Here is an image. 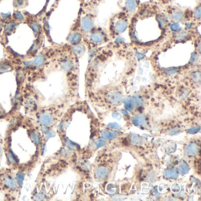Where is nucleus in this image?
Returning <instances> with one entry per match:
<instances>
[{"mask_svg":"<svg viewBox=\"0 0 201 201\" xmlns=\"http://www.w3.org/2000/svg\"><path fill=\"white\" fill-rule=\"evenodd\" d=\"M192 42L195 47L194 51L201 55V36L199 33L194 38V39L192 40Z\"/></svg>","mask_w":201,"mask_h":201,"instance_id":"393cba45","label":"nucleus"},{"mask_svg":"<svg viewBox=\"0 0 201 201\" xmlns=\"http://www.w3.org/2000/svg\"><path fill=\"white\" fill-rule=\"evenodd\" d=\"M36 40L34 42L33 44L32 45L31 48L27 53L26 58H33L38 53V52L41 48L42 41H43V33L40 34L37 37ZM25 58V59H26Z\"/></svg>","mask_w":201,"mask_h":201,"instance_id":"dca6fc26","label":"nucleus"},{"mask_svg":"<svg viewBox=\"0 0 201 201\" xmlns=\"http://www.w3.org/2000/svg\"><path fill=\"white\" fill-rule=\"evenodd\" d=\"M117 133L116 132H108L107 130H103L102 132V136L103 138L106 139H110L112 138H113L114 137Z\"/></svg>","mask_w":201,"mask_h":201,"instance_id":"473e14b6","label":"nucleus"},{"mask_svg":"<svg viewBox=\"0 0 201 201\" xmlns=\"http://www.w3.org/2000/svg\"><path fill=\"white\" fill-rule=\"evenodd\" d=\"M15 128V125L13 126V124H11L8 127L6 131L5 134V138L4 140L3 149L5 153V156L7 158V167L11 168L12 170L15 172L18 165L20 164V161L18 157L13 152L11 148V140H12V133L13 129Z\"/></svg>","mask_w":201,"mask_h":201,"instance_id":"6e6552de","label":"nucleus"},{"mask_svg":"<svg viewBox=\"0 0 201 201\" xmlns=\"http://www.w3.org/2000/svg\"><path fill=\"white\" fill-rule=\"evenodd\" d=\"M198 151V147L196 144L193 143L189 144L187 148V152L188 154L192 156L196 155Z\"/></svg>","mask_w":201,"mask_h":201,"instance_id":"c85d7f7f","label":"nucleus"},{"mask_svg":"<svg viewBox=\"0 0 201 201\" xmlns=\"http://www.w3.org/2000/svg\"><path fill=\"white\" fill-rule=\"evenodd\" d=\"M133 123L135 126H138L139 125H142L146 123L145 118L144 116L142 115H139L135 118H133L132 119Z\"/></svg>","mask_w":201,"mask_h":201,"instance_id":"c756f323","label":"nucleus"},{"mask_svg":"<svg viewBox=\"0 0 201 201\" xmlns=\"http://www.w3.org/2000/svg\"><path fill=\"white\" fill-rule=\"evenodd\" d=\"M40 156L41 155L39 153L35 152V154L31 158L30 160H28L26 163H20L17 170L14 172L16 181L21 188H22L23 182L26 175H27L33 168H34L40 159Z\"/></svg>","mask_w":201,"mask_h":201,"instance_id":"9d476101","label":"nucleus"},{"mask_svg":"<svg viewBox=\"0 0 201 201\" xmlns=\"http://www.w3.org/2000/svg\"><path fill=\"white\" fill-rule=\"evenodd\" d=\"M191 78L192 81L195 83H199L201 82V72L200 70H196L192 73Z\"/></svg>","mask_w":201,"mask_h":201,"instance_id":"7c9ffc66","label":"nucleus"},{"mask_svg":"<svg viewBox=\"0 0 201 201\" xmlns=\"http://www.w3.org/2000/svg\"><path fill=\"white\" fill-rule=\"evenodd\" d=\"M180 188H180V186H179V185L178 183H175L174 185L172 186V188H171L172 191L173 192H174V193H176L179 192V191H180Z\"/></svg>","mask_w":201,"mask_h":201,"instance_id":"e433bc0d","label":"nucleus"},{"mask_svg":"<svg viewBox=\"0 0 201 201\" xmlns=\"http://www.w3.org/2000/svg\"><path fill=\"white\" fill-rule=\"evenodd\" d=\"M124 96L121 92L117 90H110L105 95V100L113 106H119L124 101Z\"/></svg>","mask_w":201,"mask_h":201,"instance_id":"2eb2a0df","label":"nucleus"},{"mask_svg":"<svg viewBox=\"0 0 201 201\" xmlns=\"http://www.w3.org/2000/svg\"><path fill=\"white\" fill-rule=\"evenodd\" d=\"M131 100L133 106H135L136 107H141L144 104V98L140 94L134 95L131 98Z\"/></svg>","mask_w":201,"mask_h":201,"instance_id":"4be33fe9","label":"nucleus"},{"mask_svg":"<svg viewBox=\"0 0 201 201\" xmlns=\"http://www.w3.org/2000/svg\"><path fill=\"white\" fill-rule=\"evenodd\" d=\"M19 24L20 23H18V22L14 20L11 17L10 20L8 21L6 23L5 28H4V34H3L4 36H5V37L10 36L11 34H12L14 32V31L16 30L17 26H18Z\"/></svg>","mask_w":201,"mask_h":201,"instance_id":"6ab92c4d","label":"nucleus"},{"mask_svg":"<svg viewBox=\"0 0 201 201\" xmlns=\"http://www.w3.org/2000/svg\"><path fill=\"white\" fill-rule=\"evenodd\" d=\"M102 0H82L80 3V10L83 11H94L102 3Z\"/></svg>","mask_w":201,"mask_h":201,"instance_id":"f3484780","label":"nucleus"},{"mask_svg":"<svg viewBox=\"0 0 201 201\" xmlns=\"http://www.w3.org/2000/svg\"><path fill=\"white\" fill-rule=\"evenodd\" d=\"M199 130H200V128H193L189 129L188 130V132L189 133L193 134V133H196L197 132H198Z\"/></svg>","mask_w":201,"mask_h":201,"instance_id":"ea45409f","label":"nucleus"},{"mask_svg":"<svg viewBox=\"0 0 201 201\" xmlns=\"http://www.w3.org/2000/svg\"><path fill=\"white\" fill-rule=\"evenodd\" d=\"M28 5V0H14V7L18 10Z\"/></svg>","mask_w":201,"mask_h":201,"instance_id":"bb28decb","label":"nucleus"},{"mask_svg":"<svg viewBox=\"0 0 201 201\" xmlns=\"http://www.w3.org/2000/svg\"><path fill=\"white\" fill-rule=\"evenodd\" d=\"M11 17L14 20L18 22L20 24L23 23H24L25 20H26V17H25L24 14L21 13L20 11H19L18 10L14 11Z\"/></svg>","mask_w":201,"mask_h":201,"instance_id":"5701e85b","label":"nucleus"},{"mask_svg":"<svg viewBox=\"0 0 201 201\" xmlns=\"http://www.w3.org/2000/svg\"><path fill=\"white\" fill-rule=\"evenodd\" d=\"M139 4V0H121V3H119L121 11L126 13L131 18L136 12Z\"/></svg>","mask_w":201,"mask_h":201,"instance_id":"ddd939ff","label":"nucleus"},{"mask_svg":"<svg viewBox=\"0 0 201 201\" xmlns=\"http://www.w3.org/2000/svg\"><path fill=\"white\" fill-rule=\"evenodd\" d=\"M131 141L132 143H135V144H137V143H140L142 140V139L139 137V136H132V138H131Z\"/></svg>","mask_w":201,"mask_h":201,"instance_id":"f704fd0d","label":"nucleus"},{"mask_svg":"<svg viewBox=\"0 0 201 201\" xmlns=\"http://www.w3.org/2000/svg\"><path fill=\"white\" fill-rule=\"evenodd\" d=\"M160 10L171 22L181 23L184 25L188 23H193V10L191 8L183 9L175 5H167L163 10Z\"/></svg>","mask_w":201,"mask_h":201,"instance_id":"0eeeda50","label":"nucleus"},{"mask_svg":"<svg viewBox=\"0 0 201 201\" xmlns=\"http://www.w3.org/2000/svg\"><path fill=\"white\" fill-rule=\"evenodd\" d=\"M69 154L70 150L63 147L56 153L48 158L41 166L37 182L40 183L47 178L55 177L60 175L66 167L67 163L65 159L68 157Z\"/></svg>","mask_w":201,"mask_h":201,"instance_id":"f03ea898","label":"nucleus"},{"mask_svg":"<svg viewBox=\"0 0 201 201\" xmlns=\"http://www.w3.org/2000/svg\"><path fill=\"white\" fill-rule=\"evenodd\" d=\"M0 120H5L7 121H10L13 120V117L11 114L8 112L7 113L5 110L0 104Z\"/></svg>","mask_w":201,"mask_h":201,"instance_id":"a878e982","label":"nucleus"},{"mask_svg":"<svg viewBox=\"0 0 201 201\" xmlns=\"http://www.w3.org/2000/svg\"><path fill=\"white\" fill-rule=\"evenodd\" d=\"M199 34L196 29H183L180 31L172 32L168 36L169 40L163 44L162 50L168 49L172 46L183 43L188 41H192Z\"/></svg>","mask_w":201,"mask_h":201,"instance_id":"1a4fd4ad","label":"nucleus"},{"mask_svg":"<svg viewBox=\"0 0 201 201\" xmlns=\"http://www.w3.org/2000/svg\"><path fill=\"white\" fill-rule=\"evenodd\" d=\"M78 1H80V3H82V0H78Z\"/></svg>","mask_w":201,"mask_h":201,"instance_id":"c03bdc74","label":"nucleus"},{"mask_svg":"<svg viewBox=\"0 0 201 201\" xmlns=\"http://www.w3.org/2000/svg\"><path fill=\"white\" fill-rule=\"evenodd\" d=\"M21 189L16 181L14 170L8 167L0 168V193L4 195L5 200H17Z\"/></svg>","mask_w":201,"mask_h":201,"instance_id":"7ed1b4c3","label":"nucleus"},{"mask_svg":"<svg viewBox=\"0 0 201 201\" xmlns=\"http://www.w3.org/2000/svg\"><path fill=\"white\" fill-rule=\"evenodd\" d=\"M108 126L109 128H112V129H121V126L118 124L116 123H110L108 124Z\"/></svg>","mask_w":201,"mask_h":201,"instance_id":"58836bf2","label":"nucleus"},{"mask_svg":"<svg viewBox=\"0 0 201 201\" xmlns=\"http://www.w3.org/2000/svg\"><path fill=\"white\" fill-rule=\"evenodd\" d=\"M3 144H4V140H3V139L1 138V136H0V162H1L3 153L4 152Z\"/></svg>","mask_w":201,"mask_h":201,"instance_id":"c9c22d12","label":"nucleus"},{"mask_svg":"<svg viewBox=\"0 0 201 201\" xmlns=\"http://www.w3.org/2000/svg\"><path fill=\"white\" fill-rule=\"evenodd\" d=\"M164 176L167 178L176 179L178 177V172L175 168L169 169L165 170Z\"/></svg>","mask_w":201,"mask_h":201,"instance_id":"b1692460","label":"nucleus"},{"mask_svg":"<svg viewBox=\"0 0 201 201\" xmlns=\"http://www.w3.org/2000/svg\"><path fill=\"white\" fill-rule=\"evenodd\" d=\"M112 116L115 119H118V120H120V119L122 118V115L121 114L119 113L118 112H114L112 114Z\"/></svg>","mask_w":201,"mask_h":201,"instance_id":"a19ab883","label":"nucleus"},{"mask_svg":"<svg viewBox=\"0 0 201 201\" xmlns=\"http://www.w3.org/2000/svg\"><path fill=\"white\" fill-rule=\"evenodd\" d=\"M181 130L180 129L175 128V129H172L169 132L168 134L169 135H175V134H178L179 133H181Z\"/></svg>","mask_w":201,"mask_h":201,"instance_id":"4c0bfd02","label":"nucleus"},{"mask_svg":"<svg viewBox=\"0 0 201 201\" xmlns=\"http://www.w3.org/2000/svg\"><path fill=\"white\" fill-rule=\"evenodd\" d=\"M122 113L124 114L128 115V112H127L126 110H122Z\"/></svg>","mask_w":201,"mask_h":201,"instance_id":"37998d69","label":"nucleus"},{"mask_svg":"<svg viewBox=\"0 0 201 201\" xmlns=\"http://www.w3.org/2000/svg\"><path fill=\"white\" fill-rule=\"evenodd\" d=\"M125 108L129 111H132L134 108L131 98H127L125 101Z\"/></svg>","mask_w":201,"mask_h":201,"instance_id":"72a5a7b5","label":"nucleus"},{"mask_svg":"<svg viewBox=\"0 0 201 201\" xmlns=\"http://www.w3.org/2000/svg\"><path fill=\"white\" fill-rule=\"evenodd\" d=\"M130 20L131 17L122 11L110 17L108 32L111 40L116 39L126 31L129 28Z\"/></svg>","mask_w":201,"mask_h":201,"instance_id":"423d86ee","label":"nucleus"},{"mask_svg":"<svg viewBox=\"0 0 201 201\" xmlns=\"http://www.w3.org/2000/svg\"><path fill=\"white\" fill-rule=\"evenodd\" d=\"M64 103H57L40 107L33 118L38 126L46 143L53 135V129L63 118Z\"/></svg>","mask_w":201,"mask_h":201,"instance_id":"f257e3e1","label":"nucleus"},{"mask_svg":"<svg viewBox=\"0 0 201 201\" xmlns=\"http://www.w3.org/2000/svg\"><path fill=\"white\" fill-rule=\"evenodd\" d=\"M24 16L26 17L24 23H27L31 28V30L34 33L36 37L43 33V28L41 23L36 17L30 15L28 13L24 14Z\"/></svg>","mask_w":201,"mask_h":201,"instance_id":"4468645a","label":"nucleus"},{"mask_svg":"<svg viewBox=\"0 0 201 201\" xmlns=\"http://www.w3.org/2000/svg\"><path fill=\"white\" fill-rule=\"evenodd\" d=\"M104 144H105V142L103 140L100 139L98 140V144H97V148H99L102 146H103Z\"/></svg>","mask_w":201,"mask_h":201,"instance_id":"79ce46f5","label":"nucleus"},{"mask_svg":"<svg viewBox=\"0 0 201 201\" xmlns=\"http://www.w3.org/2000/svg\"><path fill=\"white\" fill-rule=\"evenodd\" d=\"M78 16L79 17L80 26L84 36L88 34L96 26L95 21L97 17L96 11H83L80 9Z\"/></svg>","mask_w":201,"mask_h":201,"instance_id":"9b49d317","label":"nucleus"},{"mask_svg":"<svg viewBox=\"0 0 201 201\" xmlns=\"http://www.w3.org/2000/svg\"><path fill=\"white\" fill-rule=\"evenodd\" d=\"M201 4L198 3L196 7L193 10V21L198 26L201 25Z\"/></svg>","mask_w":201,"mask_h":201,"instance_id":"aec40b11","label":"nucleus"},{"mask_svg":"<svg viewBox=\"0 0 201 201\" xmlns=\"http://www.w3.org/2000/svg\"><path fill=\"white\" fill-rule=\"evenodd\" d=\"M0 136H1V134H0Z\"/></svg>","mask_w":201,"mask_h":201,"instance_id":"a18cd8bd","label":"nucleus"},{"mask_svg":"<svg viewBox=\"0 0 201 201\" xmlns=\"http://www.w3.org/2000/svg\"><path fill=\"white\" fill-rule=\"evenodd\" d=\"M83 37L84 35L80 26L79 17L78 16L76 19L74 21L67 37L66 40L67 44L70 45H77L83 43Z\"/></svg>","mask_w":201,"mask_h":201,"instance_id":"f8f14e48","label":"nucleus"},{"mask_svg":"<svg viewBox=\"0 0 201 201\" xmlns=\"http://www.w3.org/2000/svg\"><path fill=\"white\" fill-rule=\"evenodd\" d=\"M16 65L13 60L5 58L0 62V74L15 70Z\"/></svg>","mask_w":201,"mask_h":201,"instance_id":"a211bd4d","label":"nucleus"},{"mask_svg":"<svg viewBox=\"0 0 201 201\" xmlns=\"http://www.w3.org/2000/svg\"><path fill=\"white\" fill-rule=\"evenodd\" d=\"M40 94L33 86V84L24 83L22 89V106L25 116L33 118L40 108Z\"/></svg>","mask_w":201,"mask_h":201,"instance_id":"20e7f679","label":"nucleus"},{"mask_svg":"<svg viewBox=\"0 0 201 201\" xmlns=\"http://www.w3.org/2000/svg\"><path fill=\"white\" fill-rule=\"evenodd\" d=\"M111 41L108 30L99 26H95L92 31L83 37V43L88 53L93 52L104 44H108Z\"/></svg>","mask_w":201,"mask_h":201,"instance_id":"39448f33","label":"nucleus"},{"mask_svg":"<svg viewBox=\"0 0 201 201\" xmlns=\"http://www.w3.org/2000/svg\"><path fill=\"white\" fill-rule=\"evenodd\" d=\"M181 67H169L163 68V72L167 76H173L181 70Z\"/></svg>","mask_w":201,"mask_h":201,"instance_id":"cd10ccee","label":"nucleus"},{"mask_svg":"<svg viewBox=\"0 0 201 201\" xmlns=\"http://www.w3.org/2000/svg\"><path fill=\"white\" fill-rule=\"evenodd\" d=\"M189 171V167L188 165L185 162H181L179 166V172L182 175H186Z\"/></svg>","mask_w":201,"mask_h":201,"instance_id":"2f4dec72","label":"nucleus"},{"mask_svg":"<svg viewBox=\"0 0 201 201\" xmlns=\"http://www.w3.org/2000/svg\"><path fill=\"white\" fill-rule=\"evenodd\" d=\"M108 175V170L106 167H99L96 170V175L99 179H103L106 178Z\"/></svg>","mask_w":201,"mask_h":201,"instance_id":"412c9836","label":"nucleus"}]
</instances>
